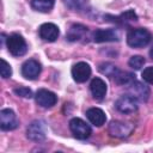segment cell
<instances>
[{"mask_svg": "<svg viewBox=\"0 0 153 153\" xmlns=\"http://www.w3.org/2000/svg\"><path fill=\"white\" fill-rule=\"evenodd\" d=\"M35 99H36V103L42 106V108H51L56 104L57 102V96L49 91V90H45V88H41L36 92L35 94Z\"/></svg>", "mask_w": 153, "mask_h": 153, "instance_id": "9c48e42d", "label": "cell"}, {"mask_svg": "<svg viewBox=\"0 0 153 153\" xmlns=\"http://www.w3.org/2000/svg\"><path fill=\"white\" fill-rule=\"evenodd\" d=\"M63 4L72 11H86L90 6L88 0H63Z\"/></svg>", "mask_w": 153, "mask_h": 153, "instance_id": "e0dca14e", "label": "cell"}, {"mask_svg": "<svg viewBox=\"0 0 153 153\" xmlns=\"http://www.w3.org/2000/svg\"><path fill=\"white\" fill-rule=\"evenodd\" d=\"M55 0H31V6L38 12H49L54 7Z\"/></svg>", "mask_w": 153, "mask_h": 153, "instance_id": "ac0fdd59", "label": "cell"}, {"mask_svg": "<svg viewBox=\"0 0 153 153\" xmlns=\"http://www.w3.org/2000/svg\"><path fill=\"white\" fill-rule=\"evenodd\" d=\"M0 73H1V76H2L4 79H6V78H10V76L12 75V68H11L10 63H8L6 60H4V59H1V67H0Z\"/></svg>", "mask_w": 153, "mask_h": 153, "instance_id": "603a6c76", "label": "cell"}, {"mask_svg": "<svg viewBox=\"0 0 153 153\" xmlns=\"http://www.w3.org/2000/svg\"><path fill=\"white\" fill-rule=\"evenodd\" d=\"M86 31H87V27H86L85 25H81V24H73V25L69 27V30H68V32H67V35H66V38H67L68 41H71V42L79 41L80 38L84 37V35L86 33Z\"/></svg>", "mask_w": 153, "mask_h": 153, "instance_id": "2e32d148", "label": "cell"}, {"mask_svg": "<svg viewBox=\"0 0 153 153\" xmlns=\"http://www.w3.org/2000/svg\"><path fill=\"white\" fill-rule=\"evenodd\" d=\"M26 135L30 140L32 141H42L45 139L47 136V126L42 120H36L33 122H31L27 127L26 130Z\"/></svg>", "mask_w": 153, "mask_h": 153, "instance_id": "5b68a950", "label": "cell"}, {"mask_svg": "<svg viewBox=\"0 0 153 153\" xmlns=\"http://www.w3.org/2000/svg\"><path fill=\"white\" fill-rule=\"evenodd\" d=\"M135 20H137V14L133 10H128L124 13H122L115 18V22L118 24H122V25H126L129 22H135Z\"/></svg>", "mask_w": 153, "mask_h": 153, "instance_id": "ffe728a7", "label": "cell"}, {"mask_svg": "<svg viewBox=\"0 0 153 153\" xmlns=\"http://www.w3.org/2000/svg\"><path fill=\"white\" fill-rule=\"evenodd\" d=\"M152 39V35L147 29L137 27L131 29L127 35V43L131 48H142L147 45Z\"/></svg>", "mask_w": 153, "mask_h": 153, "instance_id": "6da1fadb", "label": "cell"}, {"mask_svg": "<svg viewBox=\"0 0 153 153\" xmlns=\"http://www.w3.org/2000/svg\"><path fill=\"white\" fill-rule=\"evenodd\" d=\"M14 94L19 96V97H23V98H31L33 97L32 94V91L29 88V87H25V86H20V87H16L13 90Z\"/></svg>", "mask_w": 153, "mask_h": 153, "instance_id": "cb8c5ba5", "label": "cell"}, {"mask_svg": "<svg viewBox=\"0 0 153 153\" xmlns=\"http://www.w3.org/2000/svg\"><path fill=\"white\" fill-rule=\"evenodd\" d=\"M149 93H151L149 87L140 81L134 80L128 85V94H130L131 97L136 98L140 102H146L149 97Z\"/></svg>", "mask_w": 153, "mask_h": 153, "instance_id": "52a82bcc", "label": "cell"}, {"mask_svg": "<svg viewBox=\"0 0 153 153\" xmlns=\"http://www.w3.org/2000/svg\"><path fill=\"white\" fill-rule=\"evenodd\" d=\"M19 122L17 115L11 109H2L0 111V127L2 130H13L18 127Z\"/></svg>", "mask_w": 153, "mask_h": 153, "instance_id": "ba28073f", "label": "cell"}, {"mask_svg": "<svg viewBox=\"0 0 153 153\" xmlns=\"http://www.w3.org/2000/svg\"><path fill=\"white\" fill-rule=\"evenodd\" d=\"M38 33H39V37L43 41L54 42V41L57 39V37L60 35V31H59V27L55 24H53V23H44V24H42L39 26Z\"/></svg>", "mask_w": 153, "mask_h": 153, "instance_id": "4fadbf2b", "label": "cell"}, {"mask_svg": "<svg viewBox=\"0 0 153 153\" xmlns=\"http://www.w3.org/2000/svg\"><path fill=\"white\" fill-rule=\"evenodd\" d=\"M72 76L76 82H85L91 76V67L86 62H78L72 67Z\"/></svg>", "mask_w": 153, "mask_h": 153, "instance_id": "7c38bea8", "label": "cell"}, {"mask_svg": "<svg viewBox=\"0 0 153 153\" xmlns=\"http://www.w3.org/2000/svg\"><path fill=\"white\" fill-rule=\"evenodd\" d=\"M145 62H146V60L143 59V56H141V55H134V56H131V57L129 59L128 65H129L133 69L139 71V69H141V67L145 65Z\"/></svg>", "mask_w": 153, "mask_h": 153, "instance_id": "7402d4cb", "label": "cell"}, {"mask_svg": "<svg viewBox=\"0 0 153 153\" xmlns=\"http://www.w3.org/2000/svg\"><path fill=\"white\" fill-rule=\"evenodd\" d=\"M142 79L146 82L153 85V66L147 67V68L143 69V72H142Z\"/></svg>", "mask_w": 153, "mask_h": 153, "instance_id": "d4e9b609", "label": "cell"}, {"mask_svg": "<svg viewBox=\"0 0 153 153\" xmlns=\"http://www.w3.org/2000/svg\"><path fill=\"white\" fill-rule=\"evenodd\" d=\"M41 71H42L41 63L35 59L26 60L22 66V74H23L24 78H26L29 80L36 79L39 75Z\"/></svg>", "mask_w": 153, "mask_h": 153, "instance_id": "8fae6325", "label": "cell"}, {"mask_svg": "<svg viewBox=\"0 0 153 153\" xmlns=\"http://www.w3.org/2000/svg\"><path fill=\"white\" fill-rule=\"evenodd\" d=\"M114 79L118 85H129L130 82H133L135 80V75L133 73H129V72H121L120 71L118 74Z\"/></svg>", "mask_w": 153, "mask_h": 153, "instance_id": "44dd1931", "label": "cell"}, {"mask_svg": "<svg viewBox=\"0 0 153 153\" xmlns=\"http://www.w3.org/2000/svg\"><path fill=\"white\" fill-rule=\"evenodd\" d=\"M7 49L13 56H22L27 50V44L24 37L19 33H12L7 37Z\"/></svg>", "mask_w": 153, "mask_h": 153, "instance_id": "7a4b0ae2", "label": "cell"}, {"mask_svg": "<svg viewBox=\"0 0 153 153\" xmlns=\"http://www.w3.org/2000/svg\"><path fill=\"white\" fill-rule=\"evenodd\" d=\"M98 69H99V72L102 74H104L106 76H110V78H115L118 74V72H120V69L117 68V66H115L111 62H102L99 65V68Z\"/></svg>", "mask_w": 153, "mask_h": 153, "instance_id": "d6986e66", "label": "cell"}, {"mask_svg": "<svg viewBox=\"0 0 153 153\" xmlns=\"http://www.w3.org/2000/svg\"><path fill=\"white\" fill-rule=\"evenodd\" d=\"M69 129L72 131V134L74 135V137L79 139V140H85L87 137H90L91 135V128L90 126L82 121L81 118L74 117L69 121Z\"/></svg>", "mask_w": 153, "mask_h": 153, "instance_id": "3957f363", "label": "cell"}, {"mask_svg": "<svg viewBox=\"0 0 153 153\" xmlns=\"http://www.w3.org/2000/svg\"><path fill=\"white\" fill-rule=\"evenodd\" d=\"M90 90L92 93V97L96 100H103L105 94H106V84L103 79L100 78H93L91 84H90Z\"/></svg>", "mask_w": 153, "mask_h": 153, "instance_id": "5bb4252c", "label": "cell"}, {"mask_svg": "<svg viewBox=\"0 0 153 153\" xmlns=\"http://www.w3.org/2000/svg\"><path fill=\"white\" fill-rule=\"evenodd\" d=\"M134 127L130 123H124L121 121H111L109 127H108V131L111 136L114 137H118V139H124L128 137L131 131H133Z\"/></svg>", "mask_w": 153, "mask_h": 153, "instance_id": "277c9868", "label": "cell"}, {"mask_svg": "<svg viewBox=\"0 0 153 153\" xmlns=\"http://www.w3.org/2000/svg\"><path fill=\"white\" fill-rule=\"evenodd\" d=\"M86 117L88 118V121L96 126V127H100L105 123L106 121V116H105V112L99 109V108H90L87 111H86Z\"/></svg>", "mask_w": 153, "mask_h": 153, "instance_id": "9a60e30c", "label": "cell"}, {"mask_svg": "<svg viewBox=\"0 0 153 153\" xmlns=\"http://www.w3.org/2000/svg\"><path fill=\"white\" fill-rule=\"evenodd\" d=\"M92 38L97 43H103V42H115L120 41V33L115 29H97Z\"/></svg>", "mask_w": 153, "mask_h": 153, "instance_id": "30bf717a", "label": "cell"}, {"mask_svg": "<svg viewBox=\"0 0 153 153\" xmlns=\"http://www.w3.org/2000/svg\"><path fill=\"white\" fill-rule=\"evenodd\" d=\"M137 102L139 100L136 98L131 97L130 94H123L116 100L115 106L122 114H133L139 108V103Z\"/></svg>", "mask_w": 153, "mask_h": 153, "instance_id": "8992f818", "label": "cell"}, {"mask_svg": "<svg viewBox=\"0 0 153 153\" xmlns=\"http://www.w3.org/2000/svg\"><path fill=\"white\" fill-rule=\"evenodd\" d=\"M149 56L153 59V45H152V48H151V50H149Z\"/></svg>", "mask_w": 153, "mask_h": 153, "instance_id": "484cf974", "label": "cell"}]
</instances>
